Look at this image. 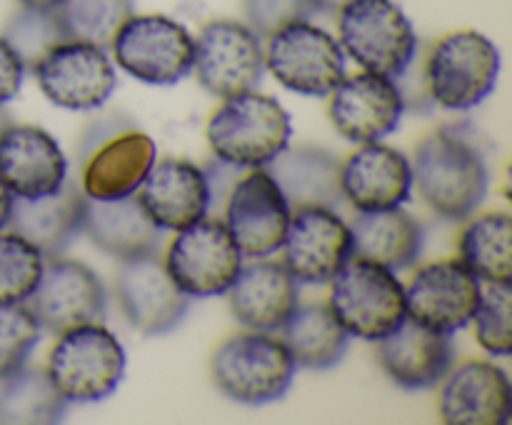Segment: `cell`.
I'll list each match as a JSON object with an SVG mask.
<instances>
[{
  "label": "cell",
  "mask_w": 512,
  "mask_h": 425,
  "mask_svg": "<svg viewBox=\"0 0 512 425\" xmlns=\"http://www.w3.org/2000/svg\"><path fill=\"white\" fill-rule=\"evenodd\" d=\"M413 190L440 218L468 220L483 205L490 188L485 155L473 140V130L445 125L425 135L413 153Z\"/></svg>",
  "instance_id": "1"
},
{
  "label": "cell",
  "mask_w": 512,
  "mask_h": 425,
  "mask_svg": "<svg viewBox=\"0 0 512 425\" xmlns=\"http://www.w3.org/2000/svg\"><path fill=\"white\" fill-rule=\"evenodd\" d=\"M155 160V140L133 120L125 115L95 120L80 143V190L93 200L133 195Z\"/></svg>",
  "instance_id": "2"
},
{
  "label": "cell",
  "mask_w": 512,
  "mask_h": 425,
  "mask_svg": "<svg viewBox=\"0 0 512 425\" xmlns=\"http://www.w3.org/2000/svg\"><path fill=\"white\" fill-rule=\"evenodd\" d=\"M293 123L283 105L263 93L225 98L205 125V138L215 158L238 168H265L290 145Z\"/></svg>",
  "instance_id": "3"
},
{
  "label": "cell",
  "mask_w": 512,
  "mask_h": 425,
  "mask_svg": "<svg viewBox=\"0 0 512 425\" xmlns=\"http://www.w3.org/2000/svg\"><path fill=\"white\" fill-rule=\"evenodd\" d=\"M293 355L283 340L263 330L225 338L210 360V375L225 398L243 405L275 403L295 380Z\"/></svg>",
  "instance_id": "4"
},
{
  "label": "cell",
  "mask_w": 512,
  "mask_h": 425,
  "mask_svg": "<svg viewBox=\"0 0 512 425\" xmlns=\"http://www.w3.org/2000/svg\"><path fill=\"white\" fill-rule=\"evenodd\" d=\"M435 108L465 113L490 98L498 85L500 50L480 30H453L423 55Z\"/></svg>",
  "instance_id": "5"
},
{
  "label": "cell",
  "mask_w": 512,
  "mask_h": 425,
  "mask_svg": "<svg viewBox=\"0 0 512 425\" xmlns=\"http://www.w3.org/2000/svg\"><path fill=\"white\" fill-rule=\"evenodd\" d=\"M45 373L68 403H98L123 380L125 348L103 323L78 325L58 335Z\"/></svg>",
  "instance_id": "6"
},
{
  "label": "cell",
  "mask_w": 512,
  "mask_h": 425,
  "mask_svg": "<svg viewBox=\"0 0 512 425\" xmlns=\"http://www.w3.org/2000/svg\"><path fill=\"white\" fill-rule=\"evenodd\" d=\"M330 283V310L353 338L380 340L408 318L405 285L373 260L353 255Z\"/></svg>",
  "instance_id": "7"
},
{
  "label": "cell",
  "mask_w": 512,
  "mask_h": 425,
  "mask_svg": "<svg viewBox=\"0 0 512 425\" xmlns=\"http://www.w3.org/2000/svg\"><path fill=\"white\" fill-rule=\"evenodd\" d=\"M335 18L340 48L368 73L395 78L420 50L413 23L393 0H350Z\"/></svg>",
  "instance_id": "8"
},
{
  "label": "cell",
  "mask_w": 512,
  "mask_h": 425,
  "mask_svg": "<svg viewBox=\"0 0 512 425\" xmlns=\"http://www.w3.org/2000/svg\"><path fill=\"white\" fill-rule=\"evenodd\" d=\"M265 70L283 88L310 98H328L345 78V53L338 38L310 20H295L268 35Z\"/></svg>",
  "instance_id": "9"
},
{
  "label": "cell",
  "mask_w": 512,
  "mask_h": 425,
  "mask_svg": "<svg viewBox=\"0 0 512 425\" xmlns=\"http://www.w3.org/2000/svg\"><path fill=\"white\" fill-rule=\"evenodd\" d=\"M110 48L118 68L148 85L165 88L193 73V35L163 13H133L120 25Z\"/></svg>",
  "instance_id": "10"
},
{
  "label": "cell",
  "mask_w": 512,
  "mask_h": 425,
  "mask_svg": "<svg viewBox=\"0 0 512 425\" xmlns=\"http://www.w3.org/2000/svg\"><path fill=\"white\" fill-rule=\"evenodd\" d=\"M193 73L215 98L258 90L265 73L260 35L240 20H210L195 35Z\"/></svg>",
  "instance_id": "11"
},
{
  "label": "cell",
  "mask_w": 512,
  "mask_h": 425,
  "mask_svg": "<svg viewBox=\"0 0 512 425\" xmlns=\"http://www.w3.org/2000/svg\"><path fill=\"white\" fill-rule=\"evenodd\" d=\"M165 268L188 298L225 295L243 265V253L220 218H200L178 230L165 253Z\"/></svg>",
  "instance_id": "12"
},
{
  "label": "cell",
  "mask_w": 512,
  "mask_h": 425,
  "mask_svg": "<svg viewBox=\"0 0 512 425\" xmlns=\"http://www.w3.org/2000/svg\"><path fill=\"white\" fill-rule=\"evenodd\" d=\"M30 73L50 103L73 113L103 108L118 83L105 48L70 38L50 48Z\"/></svg>",
  "instance_id": "13"
},
{
  "label": "cell",
  "mask_w": 512,
  "mask_h": 425,
  "mask_svg": "<svg viewBox=\"0 0 512 425\" xmlns=\"http://www.w3.org/2000/svg\"><path fill=\"white\" fill-rule=\"evenodd\" d=\"M23 305L45 333L60 335L78 325L103 323L108 293L93 268L60 255L45 260L38 285Z\"/></svg>",
  "instance_id": "14"
},
{
  "label": "cell",
  "mask_w": 512,
  "mask_h": 425,
  "mask_svg": "<svg viewBox=\"0 0 512 425\" xmlns=\"http://www.w3.org/2000/svg\"><path fill=\"white\" fill-rule=\"evenodd\" d=\"M225 228L243 258H270L283 248L290 225L288 200L265 168H248L235 180L223 205Z\"/></svg>",
  "instance_id": "15"
},
{
  "label": "cell",
  "mask_w": 512,
  "mask_h": 425,
  "mask_svg": "<svg viewBox=\"0 0 512 425\" xmlns=\"http://www.w3.org/2000/svg\"><path fill=\"white\" fill-rule=\"evenodd\" d=\"M115 300L123 318L143 335L170 333L190 308V298L170 278L158 250L120 260L115 273Z\"/></svg>",
  "instance_id": "16"
},
{
  "label": "cell",
  "mask_w": 512,
  "mask_h": 425,
  "mask_svg": "<svg viewBox=\"0 0 512 425\" xmlns=\"http://www.w3.org/2000/svg\"><path fill=\"white\" fill-rule=\"evenodd\" d=\"M480 280L460 260H435L413 273L405 288L408 318L438 333L453 335L470 325Z\"/></svg>",
  "instance_id": "17"
},
{
  "label": "cell",
  "mask_w": 512,
  "mask_h": 425,
  "mask_svg": "<svg viewBox=\"0 0 512 425\" xmlns=\"http://www.w3.org/2000/svg\"><path fill=\"white\" fill-rule=\"evenodd\" d=\"M280 250L298 283H330L353 258L350 225L333 208H300L290 215Z\"/></svg>",
  "instance_id": "18"
},
{
  "label": "cell",
  "mask_w": 512,
  "mask_h": 425,
  "mask_svg": "<svg viewBox=\"0 0 512 425\" xmlns=\"http://www.w3.org/2000/svg\"><path fill=\"white\" fill-rule=\"evenodd\" d=\"M328 115L340 138L350 143H378L403 120V100L393 78L378 73L345 75L328 95Z\"/></svg>",
  "instance_id": "19"
},
{
  "label": "cell",
  "mask_w": 512,
  "mask_h": 425,
  "mask_svg": "<svg viewBox=\"0 0 512 425\" xmlns=\"http://www.w3.org/2000/svg\"><path fill=\"white\" fill-rule=\"evenodd\" d=\"M438 413L448 425H505L512 413L508 373L490 360H468L440 380Z\"/></svg>",
  "instance_id": "20"
},
{
  "label": "cell",
  "mask_w": 512,
  "mask_h": 425,
  "mask_svg": "<svg viewBox=\"0 0 512 425\" xmlns=\"http://www.w3.org/2000/svg\"><path fill=\"white\" fill-rule=\"evenodd\" d=\"M228 305L248 330L278 333L300 305V283L283 260L255 258L240 265L228 288Z\"/></svg>",
  "instance_id": "21"
},
{
  "label": "cell",
  "mask_w": 512,
  "mask_h": 425,
  "mask_svg": "<svg viewBox=\"0 0 512 425\" xmlns=\"http://www.w3.org/2000/svg\"><path fill=\"white\" fill-rule=\"evenodd\" d=\"M340 190L358 213L398 208L413 195L408 155L390 145L363 143L340 163Z\"/></svg>",
  "instance_id": "22"
},
{
  "label": "cell",
  "mask_w": 512,
  "mask_h": 425,
  "mask_svg": "<svg viewBox=\"0 0 512 425\" xmlns=\"http://www.w3.org/2000/svg\"><path fill=\"white\" fill-rule=\"evenodd\" d=\"M68 178L63 148L38 125L10 123L0 135V180L15 198L55 193Z\"/></svg>",
  "instance_id": "23"
},
{
  "label": "cell",
  "mask_w": 512,
  "mask_h": 425,
  "mask_svg": "<svg viewBox=\"0 0 512 425\" xmlns=\"http://www.w3.org/2000/svg\"><path fill=\"white\" fill-rule=\"evenodd\" d=\"M375 358L383 373L405 390H428L455 363L453 338L405 318L393 333L375 340Z\"/></svg>",
  "instance_id": "24"
},
{
  "label": "cell",
  "mask_w": 512,
  "mask_h": 425,
  "mask_svg": "<svg viewBox=\"0 0 512 425\" xmlns=\"http://www.w3.org/2000/svg\"><path fill=\"white\" fill-rule=\"evenodd\" d=\"M135 195L160 230L178 233L210 213V190L203 168L185 158L155 160Z\"/></svg>",
  "instance_id": "25"
},
{
  "label": "cell",
  "mask_w": 512,
  "mask_h": 425,
  "mask_svg": "<svg viewBox=\"0 0 512 425\" xmlns=\"http://www.w3.org/2000/svg\"><path fill=\"white\" fill-rule=\"evenodd\" d=\"M85 193L75 180L65 178L55 193L40 198H13L8 230L23 235L45 260L60 258L83 230Z\"/></svg>",
  "instance_id": "26"
},
{
  "label": "cell",
  "mask_w": 512,
  "mask_h": 425,
  "mask_svg": "<svg viewBox=\"0 0 512 425\" xmlns=\"http://www.w3.org/2000/svg\"><path fill=\"white\" fill-rule=\"evenodd\" d=\"M265 170L278 183L293 213L300 208L338 210L345 203L340 190V160L318 145L280 150Z\"/></svg>",
  "instance_id": "27"
},
{
  "label": "cell",
  "mask_w": 512,
  "mask_h": 425,
  "mask_svg": "<svg viewBox=\"0 0 512 425\" xmlns=\"http://www.w3.org/2000/svg\"><path fill=\"white\" fill-rule=\"evenodd\" d=\"M80 233L118 260L155 253L163 245V230L148 218L135 193L115 200L85 198Z\"/></svg>",
  "instance_id": "28"
},
{
  "label": "cell",
  "mask_w": 512,
  "mask_h": 425,
  "mask_svg": "<svg viewBox=\"0 0 512 425\" xmlns=\"http://www.w3.org/2000/svg\"><path fill=\"white\" fill-rule=\"evenodd\" d=\"M355 258L373 260L390 270H403L418 263L423 253V225L418 218L398 208L365 210L350 225Z\"/></svg>",
  "instance_id": "29"
},
{
  "label": "cell",
  "mask_w": 512,
  "mask_h": 425,
  "mask_svg": "<svg viewBox=\"0 0 512 425\" xmlns=\"http://www.w3.org/2000/svg\"><path fill=\"white\" fill-rule=\"evenodd\" d=\"M278 333L298 368L330 370L348 353L350 335L328 303L298 305Z\"/></svg>",
  "instance_id": "30"
},
{
  "label": "cell",
  "mask_w": 512,
  "mask_h": 425,
  "mask_svg": "<svg viewBox=\"0 0 512 425\" xmlns=\"http://www.w3.org/2000/svg\"><path fill=\"white\" fill-rule=\"evenodd\" d=\"M68 400L58 393L43 368L23 365L0 378V423L3 425H53L68 413Z\"/></svg>",
  "instance_id": "31"
},
{
  "label": "cell",
  "mask_w": 512,
  "mask_h": 425,
  "mask_svg": "<svg viewBox=\"0 0 512 425\" xmlns=\"http://www.w3.org/2000/svg\"><path fill=\"white\" fill-rule=\"evenodd\" d=\"M460 263L478 280H508L512 275V220L505 210H490L465 225L458 243Z\"/></svg>",
  "instance_id": "32"
},
{
  "label": "cell",
  "mask_w": 512,
  "mask_h": 425,
  "mask_svg": "<svg viewBox=\"0 0 512 425\" xmlns=\"http://www.w3.org/2000/svg\"><path fill=\"white\" fill-rule=\"evenodd\" d=\"M55 13L70 40L110 48L120 25L135 13V0H58Z\"/></svg>",
  "instance_id": "33"
},
{
  "label": "cell",
  "mask_w": 512,
  "mask_h": 425,
  "mask_svg": "<svg viewBox=\"0 0 512 425\" xmlns=\"http://www.w3.org/2000/svg\"><path fill=\"white\" fill-rule=\"evenodd\" d=\"M0 35L15 50L25 73H30L50 48L68 40L55 8H28V5H20L10 15Z\"/></svg>",
  "instance_id": "34"
},
{
  "label": "cell",
  "mask_w": 512,
  "mask_h": 425,
  "mask_svg": "<svg viewBox=\"0 0 512 425\" xmlns=\"http://www.w3.org/2000/svg\"><path fill=\"white\" fill-rule=\"evenodd\" d=\"M512 290L508 280H480L478 305L473 313L475 340L485 353L508 358L512 353Z\"/></svg>",
  "instance_id": "35"
},
{
  "label": "cell",
  "mask_w": 512,
  "mask_h": 425,
  "mask_svg": "<svg viewBox=\"0 0 512 425\" xmlns=\"http://www.w3.org/2000/svg\"><path fill=\"white\" fill-rule=\"evenodd\" d=\"M45 258L13 230H0V305L25 303L38 285Z\"/></svg>",
  "instance_id": "36"
},
{
  "label": "cell",
  "mask_w": 512,
  "mask_h": 425,
  "mask_svg": "<svg viewBox=\"0 0 512 425\" xmlns=\"http://www.w3.org/2000/svg\"><path fill=\"white\" fill-rule=\"evenodd\" d=\"M43 338V328L23 303L0 305V378L28 363Z\"/></svg>",
  "instance_id": "37"
},
{
  "label": "cell",
  "mask_w": 512,
  "mask_h": 425,
  "mask_svg": "<svg viewBox=\"0 0 512 425\" xmlns=\"http://www.w3.org/2000/svg\"><path fill=\"white\" fill-rule=\"evenodd\" d=\"M245 23L260 35L268 38L283 25L295 20H310L315 15L313 0H243Z\"/></svg>",
  "instance_id": "38"
},
{
  "label": "cell",
  "mask_w": 512,
  "mask_h": 425,
  "mask_svg": "<svg viewBox=\"0 0 512 425\" xmlns=\"http://www.w3.org/2000/svg\"><path fill=\"white\" fill-rule=\"evenodd\" d=\"M395 88H398L400 100H403V108L410 110L413 115H428L433 113L435 103L430 98L428 80H425V65L420 50L415 53V58L400 70L393 78Z\"/></svg>",
  "instance_id": "39"
},
{
  "label": "cell",
  "mask_w": 512,
  "mask_h": 425,
  "mask_svg": "<svg viewBox=\"0 0 512 425\" xmlns=\"http://www.w3.org/2000/svg\"><path fill=\"white\" fill-rule=\"evenodd\" d=\"M205 173V180H208V190H210V208H223L225 200H228L230 190H233L235 180L243 175V168H238V165L233 163H225V160L220 158H210L208 165L203 168Z\"/></svg>",
  "instance_id": "40"
},
{
  "label": "cell",
  "mask_w": 512,
  "mask_h": 425,
  "mask_svg": "<svg viewBox=\"0 0 512 425\" xmlns=\"http://www.w3.org/2000/svg\"><path fill=\"white\" fill-rule=\"evenodd\" d=\"M25 68L20 63V58L15 55V50L0 35V105H5L8 100H13L20 93V85H23Z\"/></svg>",
  "instance_id": "41"
},
{
  "label": "cell",
  "mask_w": 512,
  "mask_h": 425,
  "mask_svg": "<svg viewBox=\"0 0 512 425\" xmlns=\"http://www.w3.org/2000/svg\"><path fill=\"white\" fill-rule=\"evenodd\" d=\"M13 198L15 195L10 193L8 185L0 180V230L8 228V220H10V210H13Z\"/></svg>",
  "instance_id": "42"
},
{
  "label": "cell",
  "mask_w": 512,
  "mask_h": 425,
  "mask_svg": "<svg viewBox=\"0 0 512 425\" xmlns=\"http://www.w3.org/2000/svg\"><path fill=\"white\" fill-rule=\"evenodd\" d=\"M350 0H313L315 15H338Z\"/></svg>",
  "instance_id": "43"
},
{
  "label": "cell",
  "mask_w": 512,
  "mask_h": 425,
  "mask_svg": "<svg viewBox=\"0 0 512 425\" xmlns=\"http://www.w3.org/2000/svg\"><path fill=\"white\" fill-rule=\"evenodd\" d=\"M20 5H28V8H55L58 0H18Z\"/></svg>",
  "instance_id": "44"
},
{
  "label": "cell",
  "mask_w": 512,
  "mask_h": 425,
  "mask_svg": "<svg viewBox=\"0 0 512 425\" xmlns=\"http://www.w3.org/2000/svg\"><path fill=\"white\" fill-rule=\"evenodd\" d=\"M10 123H13V118H10V113H8V110H5L3 105H0V135H3V130L8 128Z\"/></svg>",
  "instance_id": "45"
}]
</instances>
